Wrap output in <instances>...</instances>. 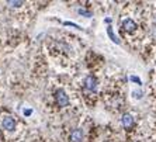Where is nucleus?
<instances>
[{
    "mask_svg": "<svg viewBox=\"0 0 156 142\" xmlns=\"http://www.w3.org/2000/svg\"><path fill=\"white\" fill-rule=\"evenodd\" d=\"M55 98H56V103H58V106H61V107L69 106V97H68V94L65 93V90L59 89V90L55 91Z\"/></svg>",
    "mask_w": 156,
    "mask_h": 142,
    "instance_id": "f257e3e1",
    "label": "nucleus"
},
{
    "mask_svg": "<svg viewBox=\"0 0 156 142\" xmlns=\"http://www.w3.org/2000/svg\"><path fill=\"white\" fill-rule=\"evenodd\" d=\"M2 127H3L6 131H14L16 120L13 118V117H10V115H6L3 120H2Z\"/></svg>",
    "mask_w": 156,
    "mask_h": 142,
    "instance_id": "f03ea898",
    "label": "nucleus"
},
{
    "mask_svg": "<svg viewBox=\"0 0 156 142\" xmlns=\"http://www.w3.org/2000/svg\"><path fill=\"white\" fill-rule=\"evenodd\" d=\"M84 87L89 91H96V89H97V79L94 76H91V75L87 76L84 79Z\"/></svg>",
    "mask_w": 156,
    "mask_h": 142,
    "instance_id": "7ed1b4c3",
    "label": "nucleus"
},
{
    "mask_svg": "<svg viewBox=\"0 0 156 142\" xmlns=\"http://www.w3.org/2000/svg\"><path fill=\"white\" fill-rule=\"evenodd\" d=\"M82 139H83V130L82 128H76L70 132L69 142H82Z\"/></svg>",
    "mask_w": 156,
    "mask_h": 142,
    "instance_id": "20e7f679",
    "label": "nucleus"
},
{
    "mask_svg": "<svg viewBox=\"0 0 156 142\" xmlns=\"http://www.w3.org/2000/svg\"><path fill=\"white\" fill-rule=\"evenodd\" d=\"M136 23L134 21V20H131V18H127V20H124L122 21V28L127 31V33H132V31H135L136 30Z\"/></svg>",
    "mask_w": 156,
    "mask_h": 142,
    "instance_id": "39448f33",
    "label": "nucleus"
},
{
    "mask_svg": "<svg viewBox=\"0 0 156 142\" xmlns=\"http://www.w3.org/2000/svg\"><path fill=\"white\" fill-rule=\"evenodd\" d=\"M121 122H122L124 128H131L134 125V118H132V115H129V114H124L122 118H121Z\"/></svg>",
    "mask_w": 156,
    "mask_h": 142,
    "instance_id": "423d86ee",
    "label": "nucleus"
},
{
    "mask_svg": "<svg viewBox=\"0 0 156 142\" xmlns=\"http://www.w3.org/2000/svg\"><path fill=\"white\" fill-rule=\"evenodd\" d=\"M107 34H108V37H110V40L113 41V42H115V44H120L121 41L118 40V37L115 35V34H114V31H113V28H111V27H107Z\"/></svg>",
    "mask_w": 156,
    "mask_h": 142,
    "instance_id": "0eeeda50",
    "label": "nucleus"
},
{
    "mask_svg": "<svg viewBox=\"0 0 156 142\" xmlns=\"http://www.w3.org/2000/svg\"><path fill=\"white\" fill-rule=\"evenodd\" d=\"M7 4L10 6V7H21L23 4H24V2H13V0H10V2H7Z\"/></svg>",
    "mask_w": 156,
    "mask_h": 142,
    "instance_id": "6e6552de",
    "label": "nucleus"
},
{
    "mask_svg": "<svg viewBox=\"0 0 156 142\" xmlns=\"http://www.w3.org/2000/svg\"><path fill=\"white\" fill-rule=\"evenodd\" d=\"M79 14H83L84 17H91V13H90V11L84 10V9H79Z\"/></svg>",
    "mask_w": 156,
    "mask_h": 142,
    "instance_id": "1a4fd4ad",
    "label": "nucleus"
},
{
    "mask_svg": "<svg viewBox=\"0 0 156 142\" xmlns=\"http://www.w3.org/2000/svg\"><path fill=\"white\" fill-rule=\"evenodd\" d=\"M129 79H131V82H134V83L139 84V86H141V84H142L141 79H139V77H136V76H131V77H129Z\"/></svg>",
    "mask_w": 156,
    "mask_h": 142,
    "instance_id": "9d476101",
    "label": "nucleus"
},
{
    "mask_svg": "<svg viewBox=\"0 0 156 142\" xmlns=\"http://www.w3.org/2000/svg\"><path fill=\"white\" fill-rule=\"evenodd\" d=\"M65 26H70V27H75V28H77V30H80L82 27H79L77 24H75V23H70V21H65Z\"/></svg>",
    "mask_w": 156,
    "mask_h": 142,
    "instance_id": "9b49d317",
    "label": "nucleus"
},
{
    "mask_svg": "<svg viewBox=\"0 0 156 142\" xmlns=\"http://www.w3.org/2000/svg\"><path fill=\"white\" fill-rule=\"evenodd\" d=\"M31 114H33V110H31V108L24 110V115H31Z\"/></svg>",
    "mask_w": 156,
    "mask_h": 142,
    "instance_id": "f8f14e48",
    "label": "nucleus"
}]
</instances>
